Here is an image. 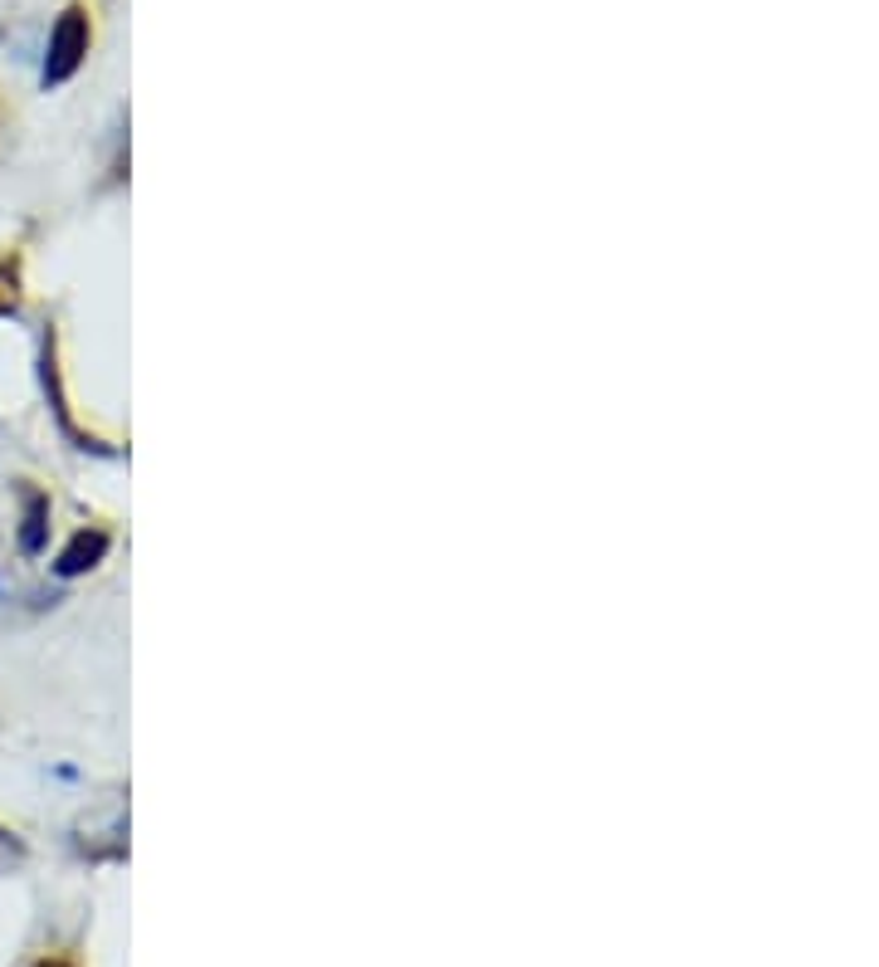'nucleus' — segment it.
<instances>
[{"label":"nucleus","mask_w":879,"mask_h":967,"mask_svg":"<svg viewBox=\"0 0 879 967\" xmlns=\"http://www.w3.org/2000/svg\"><path fill=\"white\" fill-rule=\"evenodd\" d=\"M88 54V20L84 10H64L49 35V59H45V84H64L78 69V59Z\"/></svg>","instance_id":"1"},{"label":"nucleus","mask_w":879,"mask_h":967,"mask_svg":"<svg viewBox=\"0 0 879 967\" xmlns=\"http://www.w3.org/2000/svg\"><path fill=\"white\" fill-rule=\"evenodd\" d=\"M108 552V538L103 533H78L74 542H69L64 552H59V562H54V572L59 577H78V572H88L98 558Z\"/></svg>","instance_id":"2"},{"label":"nucleus","mask_w":879,"mask_h":967,"mask_svg":"<svg viewBox=\"0 0 879 967\" xmlns=\"http://www.w3.org/2000/svg\"><path fill=\"white\" fill-rule=\"evenodd\" d=\"M45 528H49V503L39 493H29V509H25V528H20V548L39 552L45 548Z\"/></svg>","instance_id":"3"},{"label":"nucleus","mask_w":879,"mask_h":967,"mask_svg":"<svg viewBox=\"0 0 879 967\" xmlns=\"http://www.w3.org/2000/svg\"><path fill=\"white\" fill-rule=\"evenodd\" d=\"M10 308H15V289H10V294H0V314H10Z\"/></svg>","instance_id":"4"}]
</instances>
